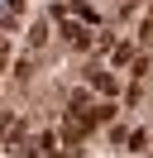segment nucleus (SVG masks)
I'll return each instance as SVG.
<instances>
[{
    "label": "nucleus",
    "mask_w": 153,
    "mask_h": 158,
    "mask_svg": "<svg viewBox=\"0 0 153 158\" xmlns=\"http://www.w3.org/2000/svg\"><path fill=\"white\" fill-rule=\"evenodd\" d=\"M57 19H62V39L72 43V48H91V34H86L76 19H67V10H57Z\"/></svg>",
    "instance_id": "7ed1b4c3"
},
{
    "label": "nucleus",
    "mask_w": 153,
    "mask_h": 158,
    "mask_svg": "<svg viewBox=\"0 0 153 158\" xmlns=\"http://www.w3.org/2000/svg\"><path fill=\"white\" fill-rule=\"evenodd\" d=\"M129 58H134V48H129V43H120V48L110 53V62H115V67H124V62H129Z\"/></svg>",
    "instance_id": "0eeeda50"
},
{
    "label": "nucleus",
    "mask_w": 153,
    "mask_h": 158,
    "mask_svg": "<svg viewBox=\"0 0 153 158\" xmlns=\"http://www.w3.org/2000/svg\"><path fill=\"white\" fill-rule=\"evenodd\" d=\"M86 86H91V96H105V101H115L120 81H115V72H110V67H86Z\"/></svg>",
    "instance_id": "f03ea898"
},
{
    "label": "nucleus",
    "mask_w": 153,
    "mask_h": 158,
    "mask_svg": "<svg viewBox=\"0 0 153 158\" xmlns=\"http://www.w3.org/2000/svg\"><path fill=\"white\" fill-rule=\"evenodd\" d=\"M5 62H10V43H5V34H0V72H5Z\"/></svg>",
    "instance_id": "6e6552de"
},
{
    "label": "nucleus",
    "mask_w": 153,
    "mask_h": 158,
    "mask_svg": "<svg viewBox=\"0 0 153 158\" xmlns=\"http://www.w3.org/2000/svg\"><path fill=\"white\" fill-rule=\"evenodd\" d=\"M86 106H91V86H76L67 96V110H86Z\"/></svg>",
    "instance_id": "39448f33"
},
{
    "label": "nucleus",
    "mask_w": 153,
    "mask_h": 158,
    "mask_svg": "<svg viewBox=\"0 0 153 158\" xmlns=\"http://www.w3.org/2000/svg\"><path fill=\"white\" fill-rule=\"evenodd\" d=\"M0 144H19V115H0Z\"/></svg>",
    "instance_id": "20e7f679"
},
{
    "label": "nucleus",
    "mask_w": 153,
    "mask_h": 158,
    "mask_svg": "<svg viewBox=\"0 0 153 158\" xmlns=\"http://www.w3.org/2000/svg\"><path fill=\"white\" fill-rule=\"evenodd\" d=\"M29 43H34V48H43V43H48V19H38V24H34V34H29Z\"/></svg>",
    "instance_id": "423d86ee"
},
{
    "label": "nucleus",
    "mask_w": 153,
    "mask_h": 158,
    "mask_svg": "<svg viewBox=\"0 0 153 158\" xmlns=\"http://www.w3.org/2000/svg\"><path fill=\"white\" fill-rule=\"evenodd\" d=\"M19 158H53L57 153V134H53V129H38V134L34 139H19Z\"/></svg>",
    "instance_id": "f257e3e1"
}]
</instances>
